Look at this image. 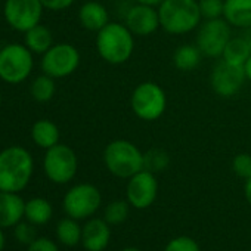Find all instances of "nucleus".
Instances as JSON below:
<instances>
[{"mask_svg": "<svg viewBox=\"0 0 251 251\" xmlns=\"http://www.w3.org/2000/svg\"><path fill=\"white\" fill-rule=\"evenodd\" d=\"M52 214H53V208L48 200L37 197V198H31V200L25 201L24 217L30 223H33L36 226L46 225L52 219Z\"/></svg>", "mask_w": 251, "mask_h": 251, "instance_id": "nucleus-20", "label": "nucleus"}, {"mask_svg": "<svg viewBox=\"0 0 251 251\" xmlns=\"http://www.w3.org/2000/svg\"><path fill=\"white\" fill-rule=\"evenodd\" d=\"M106 170L120 179H130L145 169V154L127 139L109 142L102 154Z\"/></svg>", "mask_w": 251, "mask_h": 251, "instance_id": "nucleus-4", "label": "nucleus"}, {"mask_svg": "<svg viewBox=\"0 0 251 251\" xmlns=\"http://www.w3.org/2000/svg\"><path fill=\"white\" fill-rule=\"evenodd\" d=\"M5 244H6V241H5V233L2 232V227H0V251H3Z\"/></svg>", "mask_w": 251, "mask_h": 251, "instance_id": "nucleus-38", "label": "nucleus"}, {"mask_svg": "<svg viewBox=\"0 0 251 251\" xmlns=\"http://www.w3.org/2000/svg\"><path fill=\"white\" fill-rule=\"evenodd\" d=\"M124 24L127 28L139 37H147L154 34L160 27L158 8L136 3L124 15Z\"/></svg>", "mask_w": 251, "mask_h": 251, "instance_id": "nucleus-14", "label": "nucleus"}, {"mask_svg": "<svg viewBox=\"0 0 251 251\" xmlns=\"http://www.w3.org/2000/svg\"><path fill=\"white\" fill-rule=\"evenodd\" d=\"M78 21L83 28L98 33L109 23V14L102 3L87 2L78 11Z\"/></svg>", "mask_w": 251, "mask_h": 251, "instance_id": "nucleus-18", "label": "nucleus"}, {"mask_svg": "<svg viewBox=\"0 0 251 251\" xmlns=\"http://www.w3.org/2000/svg\"><path fill=\"white\" fill-rule=\"evenodd\" d=\"M158 195V182L155 173L144 169L130 179L126 186V200L136 210H145L151 207Z\"/></svg>", "mask_w": 251, "mask_h": 251, "instance_id": "nucleus-12", "label": "nucleus"}, {"mask_svg": "<svg viewBox=\"0 0 251 251\" xmlns=\"http://www.w3.org/2000/svg\"><path fill=\"white\" fill-rule=\"evenodd\" d=\"M31 138L39 148L49 150V148L55 147L56 144H59L61 133H59L58 126L53 121L43 118V120H37L33 124Z\"/></svg>", "mask_w": 251, "mask_h": 251, "instance_id": "nucleus-19", "label": "nucleus"}, {"mask_svg": "<svg viewBox=\"0 0 251 251\" xmlns=\"http://www.w3.org/2000/svg\"><path fill=\"white\" fill-rule=\"evenodd\" d=\"M25 46L33 53H46L53 46V36L50 30L42 24L25 31Z\"/></svg>", "mask_w": 251, "mask_h": 251, "instance_id": "nucleus-21", "label": "nucleus"}, {"mask_svg": "<svg viewBox=\"0 0 251 251\" xmlns=\"http://www.w3.org/2000/svg\"><path fill=\"white\" fill-rule=\"evenodd\" d=\"M83 227L73 217H65L56 225V238L65 247H75L81 244Z\"/></svg>", "mask_w": 251, "mask_h": 251, "instance_id": "nucleus-23", "label": "nucleus"}, {"mask_svg": "<svg viewBox=\"0 0 251 251\" xmlns=\"http://www.w3.org/2000/svg\"><path fill=\"white\" fill-rule=\"evenodd\" d=\"M43 169L50 182L64 185L74 179L78 169V160L73 148L64 144H56L46 150Z\"/></svg>", "mask_w": 251, "mask_h": 251, "instance_id": "nucleus-8", "label": "nucleus"}, {"mask_svg": "<svg viewBox=\"0 0 251 251\" xmlns=\"http://www.w3.org/2000/svg\"><path fill=\"white\" fill-rule=\"evenodd\" d=\"M34 161L23 147H9L0 152V191L21 192L33 177Z\"/></svg>", "mask_w": 251, "mask_h": 251, "instance_id": "nucleus-1", "label": "nucleus"}, {"mask_svg": "<svg viewBox=\"0 0 251 251\" xmlns=\"http://www.w3.org/2000/svg\"><path fill=\"white\" fill-rule=\"evenodd\" d=\"M136 3H142V5H148V6H154L158 8L164 0H135Z\"/></svg>", "mask_w": 251, "mask_h": 251, "instance_id": "nucleus-35", "label": "nucleus"}, {"mask_svg": "<svg viewBox=\"0 0 251 251\" xmlns=\"http://www.w3.org/2000/svg\"><path fill=\"white\" fill-rule=\"evenodd\" d=\"M198 5L204 20L223 18L225 0H198Z\"/></svg>", "mask_w": 251, "mask_h": 251, "instance_id": "nucleus-28", "label": "nucleus"}, {"mask_svg": "<svg viewBox=\"0 0 251 251\" xmlns=\"http://www.w3.org/2000/svg\"><path fill=\"white\" fill-rule=\"evenodd\" d=\"M244 71H245V77L248 81H251V55L250 58L247 59V62L244 64Z\"/></svg>", "mask_w": 251, "mask_h": 251, "instance_id": "nucleus-36", "label": "nucleus"}, {"mask_svg": "<svg viewBox=\"0 0 251 251\" xmlns=\"http://www.w3.org/2000/svg\"><path fill=\"white\" fill-rule=\"evenodd\" d=\"M36 225L30 223V222H20L15 225V230H14V235H15V239L21 244H25V245H30L37 236H36V229H34Z\"/></svg>", "mask_w": 251, "mask_h": 251, "instance_id": "nucleus-31", "label": "nucleus"}, {"mask_svg": "<svg viewBox=\"0 0 251 251\" xmlns=\"http://www.w3.org/2000/svg\"><path fill=\"white\" fill-rule=\"evenodd\" d=\"M43 8L50 9V11H62L70 8L75 0H40Z\"/></svg>", "mask_w": 251, "mask_h": 251, "instance_id": "nucleus-33", "label": "nucleus"}, {"mask_svg": "<svg viewBox=\"0 0 251 251\" xmlns=\"http://www.w3.org/2000/svg\"><path fill=\"white\" fill-rule=\"evenodd\" d=\"M241 36L244 37V40L248 43V46H250V49H251V27H250V28L242 30V34H241Z\"/></svg>", "mask_w": 251, "mask_h": 251, "instance_id": "nucleus-37", "label": "nucleus"}, {"mask_svg": "<svg viewBox=\"0 0 251 251\" xmlns=\"http://www.w3.org/2000/svg\"><path fill=\"white\" fill-rule=\"evenodd\" d=\"M96 49L105 62L111 65L126 64L135 50V34L126 24L108 23L96 33Z\"/></svg>", "mask_w": 251, "mask_h": 251, "instance_id": "nucleus-2", "label": "nucleus"}, {"mask_svg": "<svg viewBox=\"0 0 251 251\" xmlns=\"http://www.w3.org/2000/svg\"><path fill=\"white\" fill-rule=\"evenodd\" d=\"M30 92H31V96L37 102H49L56 92L55 78L48 74L36 77L34 81L31 83Z\"/></svg>", "mask_w": 251, "mask_h": 251, "instance_id": "nucleus-25", "label": "nucleus"}, {"mask_svg": "<svg viewBox=\"0 0 251 251\" xmlns=\"http://www.w3.org/2000/svg\"><path fill=\"white\" fill-rule=\"evenodd\" d=\"M130 106L139 120L155 121L166 112V92L155 81H144L133 89L130 96Z\"/></svg>", "mask_w": 251, "mask_h": 251, "instance_id": "nucleus-5", "label": "nucleus"}, {"mask_svg": "<svg viewBox=\"0 0 251 251\" xmlns=\"http://www.w3.org/2000/svg\"><path fill=\"white\" fill-rule=\"evenodd\" d=\"M232 170L233 173L241 177V179H247L251 176V154L242 152L233 157L232 160Z\"/></svg>", "mask_w": 251, "mask_h": 251, "instance_id": "nucleus-30", "label": "nucleus"}, {"mask_svg": "<svg viewBox=\"0 0 251 251\" xmlns=\"http://www.w3.org/2000/svg\"><path fill=\"white\" fill-rule=\"evenodd\" d=\"M244 195L247 202L251 205V176L245 179V185H244Z\"/></svg>", "mask_w": 251, "mask_h": 251, "instance_id": "nucleus-34", "label": "nucleus"}, {"mask_svg": "<svg viewBox=\"0 0 251 251\" xmlns=\"http://www.w3.org/2000/svg\"><path fill=\"white\" fill-rule=\"evenodd\" d=\"M33 65V52L27 46L12 43L0 50V78L9 84L28 78Z\"/></svg>", "mask_w": 251, "mask_h": 251, "instance_id": "nucleus-6", "label": "nucleus"}, {"mask_svg": "<svg viewBox=\"0 0 251 251\" xmlns=\"http://www.w3.org/2000/svg\"><path fill=\"white\" fill-rule=\"evenodd\" d=\"M25 201L17 192L0 191V227H12L24 217Z\"/></svg>", "mask_w": 251, "mask_h": 251, "instance_id": "nucleus-16", "label": "nucleus"}, {"mask_svg": "<svg viewBox=\"0 0 251 251\" xmlns=\"http://www.w3.org/2000/svg\"><path fill=\"white\" fill-rule=\"evenodd\" d=\"M100 191L92 183H78L67 191L62 200L64 211L75 220L90 219L100 207Z\"/></svg>", "mask_w": 251, "mask_h": 251, "instance_id": "nucleus-7", "label": "nucleus"}, {"mask_svg": "<svg viewBox=\"0 0 251 251\" xmlns=\"http://www.w3.org/2000/svg\"><path fill=\"white\" fill-rule=\"evenodd\" d=\"M163 251H201V248L194 238L182 235L169 241Z\"/></svg>", "mask_w": 251, "mask_h": 251, "instance_id": "nucleus-29", "label": "nucleus"}, {"mask_svg": "<svg viewBox=\"0 0 251 251\" xmlns=\"http://www.w3.org/2000/svg\"><path fill=\"white\" fill-rule=\"evenodd\" d=\"M0 106H2V93H0Z\"/></svg>", "mask_w": 251, "mask_h": 251, "instance_id": "nucleus-40", "label": "nucleus"}, {"mask_svg": "<svg viewBox=\"0 0 251 251\" xmlns=\"http://www.w3.org/2000/svg\"><path fill=\"white\" fill-rule=\"evenodd\" d=\"M232 39L230 25L225 18L205 20L198 27L197 46L201 53L208 58H222L227 42Z\"/></svg>", "mask_w": 251, "mask_h": 251, "instance_id": "nucleus-9", "label": "nucleus"}, {"mask_svg": "<svg viewBox=\"0 0 251 251\" xmlns=\"http://www.w3.org/2000/svg\"><path fill=\"white\" fill-rule=\"evenodd\" d=\"M169 161V154L160 148H152L148 152H145V169L152 173H158L167 169Z\"/></svg>", "mask_w": 251, "mask_h": 251, "instance_id": "nucleus-27", "label": "nucleus"}, {"mask_svg": "<svg viewBox=\"0 0 251 251\" xmlns=\"http://www.w3.org/2000/svg\"><path fill=\"white\" fill-rule=\"evenodd\" d=\"M223 18L230 27L245 30L251 27V0H225Z\"/></svg>", "mask_w": 251, "mask_h": 251, "instance_id": "nucleus-17", "label": "nucleus"}, {"mask_svg": "<svg viewBox=\"0 0 251 251\" xmlns=\"http://www.w3.org/2000/svg\"><path fill=\"white\" fill-rule=\"evenodd\" d=\"M43 9L40 0H6L3 14L14 30L25 33L40 24Z\"/></svg>", "mask_w": 251, "mask_h": 251, "instance_id": "nucleus-11", "label": "nucleus"}, {"mask_svg": "<svg viewBox=\"0 0 251 251\" xmlns=\"http://www.w3.org/2000/svg\"><path fill=\"white\" fill-rule=\"evenodd\" d=\"M202 53L197 45H182L173 53V65L180 71H192L201 62Z\"/></svg>", "mask_w": 251, "mask_h": 251, "instance_id": "nucleus-22", "label": "nucleus"}, {"mask_svg": "<svg viewBox=\"0 0 251 251\" xmlns=\"http://www.w3.org/2000/svg\"><path fill=\"white\" fill-rule=\"evenodd\" d=\"M27 251H59L58 245L49 238H36L30 245H27Z\"/></svg>", "mask_w": 251, "mask_h": 251, "instance_id": "nucleus-32", "label": "nucleus"}, {"mask_svg": "<svg viewBox=\"0 0 251 251\" xmlns=\"http://www.w3.org/2000/svg\"><path fill=\"white\" fill-rule=\"evenodd\" d=\"M121 251H142V250H139V248H136V247H127V248H124V250H121Z\"/></svg>", "mask_w": 251, "mask_h": 251, "instance_id": "nucleus-39", "label": "nucleus"}, {"mask_svg": "<svg viewBox=\"0 0 251 251\" xmlns=\"http://www.w3.org/2000/svg\"><path fill=\"white\" fill-rule=\"evenodd\" d=\"M80 65V52L70 43L53 45L43 53L42 70L53 78H64L71 75Z\"/></svg>", "mask_w": 251, "mask_h": 251, "instance_id": "nucleus-10", "label": "nucleus"}, {"mask_svg": "<svg viewBox=\"0 0 251 251\" xmlns=\"http://www.w3.org/2000/svg\"><path fill=\"white\" fill-rule=\"evenodd\" d=\"M130 204L127 200H115L111 201L105 208H103V219L109 225H121L127 220L130 214Z\"/></svg>", "mask_w": 251, "mask_h": 251, "instance_id": "nucleus-26", "label": "nucleus"}, {"mask_svg": "<svg viewBox=\"0 0 251 251\" xmlns=\"http://www.w3.org/2000/svg\"><path fill=\"white\" fill-rule=\"evenodd\" d=\"M250 55H251V49H250L248 43L244 40L242 36H239V37H232L227 42V45L223 50L222 59L229 64L244 67V64L250 58Z\"/></svg>", "mask_w": 251, "mask_h": 251, "instance_id": "nucleus-24", "label": "nucleus"}, {"mask_svg": "<svg viewBox=\"0 0 251 251\" xmlns=\"http://www.w3.org/2000/svg\"><path fill=\"white\" fill-rule=\"evenodd\" d=\"M160 27L173 36H182L200 27L202 15L198 0H164L158 6Z\"/></svg>", "mask_w": 251, "mask_h": 251, "instance_id": "nucleus-3", "label": "nucleus"}, {"mask_svg": "<svg viewBox=\"0 0 251 251\" xmlns=\"http://www.w3.org/2000/svg\"><path fill=\"white\" fill-rule=\"evenodd\" d=\"M245 71L244 67L229 64L220 59L211 70L210 84L216 95L220 98H233L239 93L245 83Z\"/></svg>", "mask_w": 251, "mask_h": 251, "instance_id": "nucleus-13", "label": "nucleus"}, {"mask_svg": "<svg viewBox=\"0 0 251 251\" xmlns=\"http://www.w3.org/2000/svg\"><path fill=\"white\" fill-rule=\"evenodd\" d=\"M109 223L105 219L90 217L81 232V245L87 251H103L111 241Z\"/></svg>", "mask_w": 251, "mask_h": 251, "instance_id": "nucleus-15", "label": "nucleus"}]
</instances>
